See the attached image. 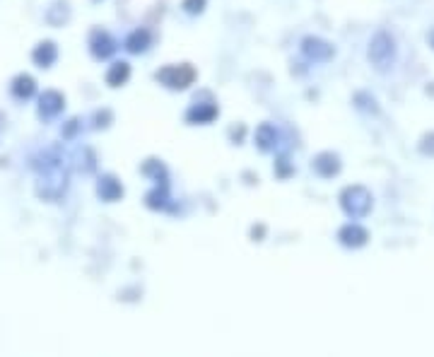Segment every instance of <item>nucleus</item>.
Wrapping results in <instances>:
<instances>
[{
    "instance_id": "nucleus-3",
    "label": "nucleus",
    "mask_w": 434,
    "mask_h": 357,
    "mask_svg": "<svg viewBox=\"0 0 434 357\" xmlns=\"http://www.w3.org/2000/svg\"><path fill=\"white\" fill-rule=\"evenodd\" d=\"M66 191H68L66 162L39 174V181H37V196L39 198H44V201H58V198L66 196Z\"/></svg>"
},
{
    "instance_id": "nucleus-10",
    "label": "nucleus",
    "mask_w": 434,
    "mask_h": 357,
    "mask_svg": "<svg viewBox=\"0 0 434 357\" xmlns=\"http://www.w3.org/2000/svg\"><path fill=\"white\" fill-rule=\"evenodd\" d=\"M341 157L336 152H318L311 160V170L316 172L321 178H333L341 174Z\"/></svg>"
},
{
    "instance_id": "nucleus-22",
    "label": "nucleus",
    "mask_w": 434,
    "mask_h": 357,
    "mask_svg": "<svg viewBox=\"0 0 434 357\" xmlns=\"http://www.w3.org/2000/svg\"><path fill=\"white\" fill-rule=\"evenodd\" d=\"M275 174L280 176V178H287V176L294 174V167L289 165V157L287 155L278 157V162H275Z\"/></svg>"
},
{
    "instance_id": "nucleus-20",
    "label": "nucleus",
    "mask_w": 434,
    "mask_h": 357,
    "mask_svg": "<svg viewBox=\"0 0 434 357\" xmlns=\"http://www.w3.org/2000/svg\"><path fill=\"white\" fill-rule=\"evenodd\" d=\"M73 167L82 174H92L97 170V155H94L89 147H78L73 152Z\"/></svg>"
},
{
    "instance_id": "nucleus-11",
    "label": "nucleus",
    "mask_w": 434,
    "mask_h": 357,
    "mask_svg": "<svg viewBox=\"0 0 434 357\" xmlns=\"http://www.w3.org/2000/svg\"><path fill=\"white\" fill-rule=\"evenodd\" d=\"M97 196L104 203H116L123 198V183L114 174H102L97 178Z\"/></svg>"
},
{
    "instance_id": "nucleus-2",
    "label": "nucleus",
    "mask_w": 434,
    "mask_h": 357,
    "mask_svg": "<svg viewBox=\"0 0 434 357\" xmlns=\"http://www.w3.org/2000/svg\"><path fill=\"white\" fill-rule=\"evenodd\" d=\"M198 73L191 63H172V66H164L154 73V80L162 87L172 89V92H183L196 82Z\"/></svg>"
},
{
    "instance_id": "nucleus-28",
    "label": "nucleus",
    "mask_w": 434,
    "mask_h": 357,
    "mask_svg": "<svg viewBox=\"0 0 434 357\" xmlns=\"http://www.w3.org/2000/svg\"><path fill=\"white\" fill-rule=\"evenodd\" d=\"M427 42H430V46L434 48V29H432V32H430V34H427Z\"/></svg>"
},
{
    "instance_id": "nucleus-13",
    "label": "nucleus",
    "mask_w": 434,
    "mask_h": 357,
    "mask_svg": "<svg viewBox=\"0 0 434 357\" xmlns=\"http://www.w3.org/2000/svg\"><path fill=\"white\" fill-rule=\"evenodd\" d=\"M152 46V34H150V29H133L131 34L126 37V42H123V48H126L128 53H133V56H141L147 48Z\"/></svg>"
},
{
    "instance_id": "nucleus-17",
    "label": "nucleus",
    "mask_w": 434,
    "mask_h": 357,
    "mask_svg": "<svg viewBox=\"0 0 434 357\" xmlns=\"http://www.w3.org/2000/svg\"><path fill=\"white\" fill-rule=\"evenodd\" d=\"M32 61L37 63L39 68H51L53 63L58 61V46L53 42H42L32 51Z\"/></svg>"
},
{
    "instance_id": "nucleus-23",
    "label": "nucleus",
    "mask_w": 434,
    "mask_h": 357,
    "mask_svg": "<svg viewBox=\"0 0 434 357\" xmlns=\"http://www.w3.org/2000/svg\"><path fill=\"white\" fill-rule=\"evenodd\" d=\"M181 8L186 15H203V10L208 8V0H183Z\"/></svg>"
},
{
    "instance_id": "nucleus-16",
    "label": "nucleus",
    "mask_w": 434,
    "mask_h": 357,
    "mask_svg": "<svg viewBox=\"0 0 434 357\" xmlns=\"http://www.w3.org/2000/svg\"><path fill=\"white\" fill-rule=\"evenodd\" d=\"M34 92H37V82H34L32 75H17L12 82H10V94H12L15 99H19V102H27V99L34 97Z\"/></svg>"
},
{
    "instance_id": "nucleus-25",
    "label": "nucleus",
    "mask_w": 434,
    "mask_h": 357,
    "mask_svg": "<svg viewBox=\"0 0 434 357\" xmlns=\"http://www.w3.org/2000/svg\"><path fill=\"white\" fill-rule=\"evenodd\" d=\"M355 102H357V107L364 109V111H377V99L369 97V94L360 92V94L355 97Z\"/></svg>"
},
{
    "instance_id": "nucleus-15",
    "label": "nucleus",
    "mask_w": 434,
    "mask_h": 357,
    "mask_svg": "<svg viewBox=\"0 0 434 357\" xmlns=\"http://www.w3.org/2000/svg\"><path fill=\"white\" fill-rule=\"evenodd\" d=\"M169 201H172V198H169V183H157V186L145 193V205H147L150 210H167Z\"/></svg>"
},
{
    "instance_id": "nucleus-7",
    "label": "nucleus",
    "mask_w": 434,
    "mask_h": 357,
    "mask_svg": "<svg viewBox=\"0 0 434 357\" xmlns=\"http://www.w3.org/2000/svg\"><path fill=\"white\" fill-rule=\"evenodd\" d=\"M116 51H118V42L111 34L104 32V29L92 32V37H89V53H92L97 61H107V58H111Z\"/></svg>"
},
{
    "instance_id": "nucleus-18",
    "label": "nucleus",
    "mask_w": 434,
    "mask_h": 357,
    "mask_svg": "<svg viewBox=\"0 0 434 357\" xmlns=\"http://www.w3.org/2000/svg\"><path fill=\"white\" fill-rule=\"evenodd\" d=\"M44 17H46V22L51 27H63L71 19V5H68V0H53Z\"/></svg>"
},
{
    "instance_id": "nucleus-5",
    "label": "nucleus",
    "mask_w": 434,
    "mask_h": 357,
    "mask_svg": "<svg viewBox=\"0 0 434 357\" xmlns=\"http://www.w3.org/2000/svg\"><path fill=\"white\" fill-rule=\"evenodd\" d=\"M299 48H302L304 58L311 63H328L333 56H336L333 44L321 37H304L302 44H299Z\"/></svg>"
},
{
    "instance_id": "nucleus-4",
    "label": "nucleus",
    "mask_w": 434,
    "mask_h": 357,
    "mask_svg": "<svg viewBox=\"0 0 434 357\" xmlns=\"http://www.w3.org/2000/svg\"><path fill=\"white\" fill-rule=\"evenodd\" d=\"M372 203H374V198H372V193H369V188L360 186V183L343 188V193H341L343 212H345L347 217H352V220L367 217L369 212H372Z\"/></svg>"
},
{
    "instance_id": "nucleus-27",
    "label": "nucleus",
    "mask_w": 434,
    "mask_h": 357,
    "mask_svg": "<svg viewBox=\"0 0 434 357\" xmlns=\"http://www.w3.org/2000/svg\"><path fill=\"white\" fill-rule=\"evenodd\" d=\"M420 152H425V155H434V133H430V136L422 138Z\"/></svg>"
},
{
    "instance_id": "nucleus-9",
    "label": "nucleus",
    "mask_w": 434,
    "mask_h": 357,
    "mask_svg": "<svg viewBox=\"0 0 434 357\" xmlns=\"http://www.w3.org/2000/svg\"><path fill=\"white\" fill-rule=\"evenodd\" d=\"M338 241H341L345 249H362L369 241V232L364 230L362 225H357V222H350V225L338 230Z\"/></svg>"
},
{
    "instance_id": "nucleus-8",
    "label": "nucleus",
    "mask_w": 434,
    "mask_h": 357,
    "mask_svg": "<svg viewBox=\"0 0 434 357\" xmlns=\"http://www.w3.org/2000/svg\"><path fill=\"white\" fill-rule=\"evenodd\" d=\"M63 109H66V97H63L61 92H56V89H46V92L39 97L37 113L44 121H51V118L61 116Z\"/></svg>"
},
{
    "instance_id": "nucleus-6",
    "label": "nucleus",
    "mask_w": 434,
    "mask_h": 357,
    "mask_svg": "<svg viewBox=\"0 0 434 357\" xmlns=\"http://www.w3.org/2000/svg\"><path fill=\"white\" fill-rule=\"evenodd\" d=\"M217 116H219V107L213 99H206V102L196 99V102L186 109V113H183L186 123H191V126H208V123H213Z\"/></svg>"
},
{
    "instance_id": "nucleus-19",
    "label": "nucleus",
    "mask_w": 434,
    "mask_h": 357,
    "mask_svg": "<svg viewBox=\"0 0 434 357\" xmlns=\"http://www.w3.org/2000/svg\"><path fill=\"white\" fill-rule=\"evenodd\" d=\"M131 77V63L128 61H116L109 66L107 71V85L109 87H123Z\"/></svg>"
},
{
    "instance_id": "nucleus-14",
    "label": "nucleus",
    "mask_w": 434,
    "mask_h": 357,
    "mask_svg": "<svg viewBox=\"0 0 434 357\" xmlns=\"http://www.w3.org/2000/svg\"><path fill=\"white\" fill-rule=\"evenodd\" d=\"M63 162H66V157H63L61 147H48V150L39 152V155L34 157L32 167H34V170L39 172V174H42V172H46V170H53V167L63 165Z\"/></svg>"
},
{
    "instance_id": "nucleus-12",
    "label": "nucleus",
    "mask_w": 434,
    "mask_h": 357,
    "mask_svg": "<svg viewBox=\"0 0 434 357\" xmlns=\"http://www.w3.org/2000/svg\"><path fill=\"white\" fill-rule=\"evenodd\" d=\"M280 145V133L273 123H261L256 128V147L261 152H275Z\"/></svg>"
},
{
    "instance_id": "nucleus-1",
    "label": "nucleus",
    "mask_w": 434,
    "mask_h": 357,
    "mask_svg": "<svg viewBox=\"0 0 434 357\" xmlns=\"http://www.w3.org/2000/svg\"><path fill=\"white\" fill-rule=\"evenodd\" d=\"M367 56H369V63H372L379 73H388L393 68V63H396V42H393V37L386 29H379L372 37Z\"/></svg>"
},
{
    "instance_id": "nucleus-26",
    "label": "nucleus",
    "mask_w": 434,
    "mask_h": 357,
    "mask_svg": "<svg viewBox=\"0 0 434 357\" xmlns=\"http://www.w3.org/2000/svg\"><path fill=\"white\" fill-rule=\"evenodd\" d=\"M114 113L109 111V109H102V111L94 113V128H107L109 123H111Z\"/></svg>"
},
{
    "instance_id": "nucleus-29",
    "label": "nucleus",
    "mask_w": 434,
    "mask_h": 357,
    "mask_svg": "<svg viewBox=\"0 0 434 357\" xmlns=\"http://www.w3.org/2000/svg\"><path fill=\"white\" fill-rule=\"evenodd\" d=\"M94 3H99V0H94Z\"/></svg>"
},
{
    "instance_id": "nucleus-24",
    "label": "nucleus",
    "mask_w": 434,
    "mask_h": 357,
    "mask_svg": "<svg viewBox=\"0 0 434 357\" xmlns=\"http://www.w3.org/2000/svg\"><path fill=\"white\" fill-rule=\"evenodd\" d=\"M82 128V123H80V118H71V121L66 123V126L61 128V136L66 138V140H71V138L78 136V131Z\"/></svg>"
},
{
    "instance_id": "nucleus-21",
    "label": "nucleus",
    "mask_w": 434,
    "mask_h": 357,
    "mask_svg": "<svg viewBox=\"0 0 434 357\" xmlns=\"http://www.w3.org/2000/svg\"><path fill=\"white\" fill-rule=\"evenodd\" d=\"M141 172L145 176H150L154 183H169V172L167 167L162 165V160H147L141 167Z\"/></svg>"
}]
</instances>
